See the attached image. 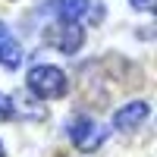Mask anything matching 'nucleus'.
<instances>
[{
	"mask_svg": "<svg viewBox=\"0 0 157 157\" xmlns=\"http://www.w3.org/2000/svg\"><path fill=\"white\" fill-rule=\"evenodd\" d=\"M129 3H132L135 10H141V13H151L154 10V0H129Z\"/></svg>",
	"mask_w": 157,
	"mask_h": 157,
	"instance_id": "obj_8",
	"label": "nucleus"
},
{
	"mask_svg": "<svg viewBox=\"0 0 157 157\" xmlns=\"http://www.w3.org/2000/svg\"><path fill=\"white\" fill-rule=\"evenodd\" d=\"M25 85H29V91L35 98L41 101H57L69 91V82H66V72L50 66V63H38V66L29 69V75H25Z\"/></svg>",
	"mask_w": 157,
	"mask_h": 157,
	"instance_id": "obj_1",
	"label": "nucleus"
},
{
	"mask_svg": "<svg viewBox=\"0 0 157 157\" xmlns=\"http://www.w3.org/2000/svg\"><path fill=\"white\" fill-rule=\"evenodd\" d=\"M88 10V0H57V13L63 22H78Z\"/></svg>",
	"mask_w": 157,
	"mask_h": 157,
	"instance_id": "obj_6",
	"label": "nucleus"
},
{
	"mask_svg": "<svg viewBox=\"0 0 157 157\" xmlns=\"http://www.w3.org/2000/svg\"><path fill=\"white\" fill-rule=\"evenodd\" d=\"M145 116H148V104L145 101H132V104H126V107H120L113 113V129L116 132H135V129L145 123Z\"/></svg>",
	"mask_w": 157,
	"mask_h": 157,
	"instance_id": "obj_3",
	"label": "nucleus"
},
{
	"mask_svg": "<svg viewBox=\"0 0 157 157\" xmlns=\"http://www.w3.org/2000/svg\"><path fill=\"white\" fill-rule=\"evenodd\" d=\"M82 41H85V32H82L78 22H63V29L54 38V44L63 50V54H75V50L82 47Z\"/></svg>",
	"mask_w": 157,
	"mask_h": 157,
	"instance_id": "obj_5",
	"label": "nucleus"
},
{
	"mask_svg": "<svg viewBox=\"0 0 157 157\" xmlns=\"http://www.w3.org/2000/svg\"><path fill=\"white\" fill-rule=\"evenodd\" d=\"M19 63H22V47L16 41V35L0 22V66L13 72V69H19Z\"/></svg>",
	"mask_w": 157,
	"mask_h": 157,
	"instance_id": "obj_4",
	"label": "nucleus"
},
{
	"mask_svg": "<svg viewBox=\"0 0 157 157\" xmlns=\"http://www.w3.org/2000/svg\"><path fill=\"white\" fill-rule=\"evenodd\" d=\"M13 116H16V101L0 91V120H13Z\"/></svg>",
	"mask_w": 157,
	"mask_h": 157,
	"instance_id": "obj_7",
	"label": "nucleus"
},
{
	"mask_svg": "<svg viewBox=\"0 0 157 157\" xmlns=\"http://www.w3.org/2000/svg\"><path fill=\"white\" fill-rule=\"evenodd\" d=\"M0 157H6V151H3V141H0Z\"/></svg>",
	"mask_w": 157,
	"mask_h": 157,
	"instance_id": "obj_9",
	"label": "nucleus"
},
{
	"mask_svg": "<svg viewBox=\"0 0 157 157\" xmlns=\"http://www.w3.org/2000/svg\"><path fill=\"white\" fill-rule=\"evenodd\" d=\"M66 135H69V141L78 151H98L101 141L107 138V126L88 120V116H75V120H69V126H66Z\"/></svg>",
	"mask_w": 157,
	"mask_h": 157,
	"instance_id": "obj_2",
	"label": "nucleus"
}]
</instances>
